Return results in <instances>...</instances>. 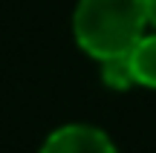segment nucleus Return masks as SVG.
Listing matches in <instances>:
<instances>
[{"instance_id": "nucleus-2", "label": "nucleus", "mask_w": 156, "mask_h": 153, "mask_svg": "<svg viewBox=\"0 0 156 153\" xmlns=\"http://www.w3.org/2000/svg\"><path fill=\"white\" fill-rule=\"evenodd\" d=\"M41 153H116L110 136L90 124H67L58 127L44 142Z\"/></svg>"}, {"instance_id": "nucleus-3", "label": "nucleus", "mask_w": 156, "mask_h": 153, "mask_svg": "<svg viewBox=\"0 0 156 153\" xmlns=\"http://www.w3.org/2000/svg\"><path fill=\"white\" fill-rule=\"evenodd\" d=\"M127 61H130L136 84L156 90V32L153 35H142L136 40L133 49L127 52Z\"/></svg>"}, {"instance_id": "nucleus-5", "label": "nucleus", "mask_w": 156, "mask_h": 153, "mask_svg": "<svg viewBox=\"0 0 156 153\" xmlns=\"http://www.w3.org/2000/svg\"><path fill=\"white\" fill-rule=\"evenodd\" d=\"M145 3V17H147V23L156 29V0H142Z\"/></svg>"}, {"instance_id": "nucleus-1", "label": "nucleus", "mask_w": 156, "mask_h": 153, "mask_svg": "<svg viewBox=\"0 0 156 153\" xmlns=\"http://www.w3.org/2000/svg\"><path fill=\"white\" fill-rule=\"evenodd\" d=\"M147 17L142 0H78L73 15L75 40L90 58L127 55L145 35Z\"/></svg>"}, {"instance_id": "nucleus-4", "label": "nucleus", "mask_w": 156, "mask_h": 153, "mask_svg": "<svg viewBox=\"0 0 156 153\" xmlns=\"http://www.w3.org/2000/svg\"><path fill=\"white\" fill-rule=\"evenodd\" d=\"M101 78H104V84H107V87H113V90H127V87H133V84H136L127 55L104 58V61H101Z\"/></svg>"}]
</instances>
